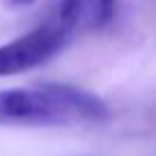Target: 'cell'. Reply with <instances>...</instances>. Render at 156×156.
<instances>
[{
	"mask_svg": "<svg viewBox=\"0 0 156 156\" xmlns=\"http://www.w3.org/2000/svg\"><path fill=\"white\" fill-rule=\"evenodd\" d=\"M34 0H7L9 7H25V5H32Z\"/></svg>",
	"mask_w": 156,
	"mask_h": 156,
	"instance_id": "277c9868",
	"label": "cell"
},
{
	"mask_svg": "<svg viewBox=\"0 0 156 156\" xmlns=\"http://www.w3.org/2000/svg\"><path fill=\"white\" fill-rule=\"evenodd\" d=\"M108 119V106L92 92L60 83L14 87L0 92V124L64 126L99 124Z\"/></svg>",
	"mask_w": 156,
	"mask_h": 156,
	"instance_id": "6da1fadb",
	"label": "cell"
},
{
	"mask_svg": "<svg viewBox=\"0 0 156 156\" xmlns=\"http://www.w3.org/2000/svg\"><path fill=\"white\" fill-rule=\"evenodd\" d=\"M71 37L73 34L51 16L28 34L0 46V76H14L48 62L71 41Z\"/></svg>",
	"mask_w": 156,
	"mask_h": 156,
	"instance_id": "7a4b0ae2",
	"label": "cell"
},
{
	"mask_svg": "<svg viewBox=\"0 0 156 156\" xmlns=\"http://www.w3.org/2000/svg\"><path fill=\"white\" fill-rule=\"evenodd\" d=\"M115 16V0H60L53 19L71 34L101 30Z\"/></svg>",
	"mask_w": 156,
	"mask_h": 156,
	"instance_id": "3957f363",
	"label": "cell"
}]
</instances>
